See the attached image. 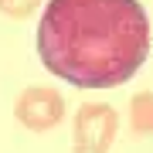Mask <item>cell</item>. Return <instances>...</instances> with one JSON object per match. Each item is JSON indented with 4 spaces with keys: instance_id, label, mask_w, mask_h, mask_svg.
Masks as SVG:
<instances>
[{
    "instance_id": "1",
    "label": "cell",
    "mask_w": 153,
    "mask_h": 153,
    "mask_svg": "<svg viewBox=\"0 0 153 153\" xmlns=\"http://www.w3.org/2000/svg\"><path fill=\"white\" fill-rule=\"evenodd\" d=\"M38 55L75 88H116L150 55V21L140 0H48L38 21Z\"/></svg>"
},
{
    "instance_id": "3",
    "label": "cell",
    "mask_w": 153,
    "mask_h": 153,
    "mask_svg": "<svg viewBox=\"0 0 153 153\" xmlns=\"http://www.w3.org/2000/svg\"><path fill=\"white\" fill-rule=\"evenodd\" d=\"M14 116L24 129L31 133H48L65 119V99L55 88H44V85H27L14 102Z\"/></svg>"
},
{
    "instance_id": "5",
    "label": "cell",
    "mask_w": 153,
    "mask_h": 153,
    "mask_svg": "<svg viewBox=\"0 0 153 153\" xmlns=\"http://www.w3.org/2000/svg\"><path fill=\"white\" fill-rule=\"evenodd\" d=\"M41 7V0H0V14H7V17H31L34 10Z\"/></svg>"
},
{
    "instance_id": "4",
    "label": "cell",
    "mask_w": 153,
    "mask_h": 153,
    "mask_svg": "<svg viewBox=\"0 0 153 153\" xmlns=\"http://www.w3.org/2000/svg\"><path fill=\"white\" fill-rule=\"evenodd\" d=\"M129 126L140 136L153 133V92H136L129 99Z\"/></svg>"
},
{
    "instance_id": "2",
    "label": "cell",
    "mask_w": 153,
    "mask_h": 153,
    "mask_svg": "<svg viewBox=\"0 0 153 153\" xmlns=\"http://www.w3.org/2000/svg\"><path fill=\"white\" fill-rule=\"evenodd\" d=\"M116 133H119V116L105 102H85L75 112V153H109Z\"/></svg>"
}]
</instances>
